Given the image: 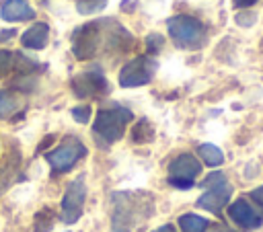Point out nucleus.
Instances as JSON below:
<instances>
[{"instance_id":"24","label":"nucleus","mask_w":263,"mask_h":232,"mask_svg":"<svg viewBox=\"0 0 263 232\" xmlns=\"http://www.w3.org/2000/svg\"><path fill=\"white\" fill-rule=\"evenodd\" d=\"M257 0H234V6L236 8H247V6H253Z\"/></svg>"},{"instance_id":"18","label":"nucleus","mask_w":263,"mask_h":232,"mask_svg":"<svg viewBox=\"0 0 263 232\" xmlns=\"http://www.w3.org/2000/svg\"><path fill=\"white\" fill-rule=\"evenodd\" d=\"M72 117L78 121V123H88V119H90V107H74L72 109Z\"/></svg>"},{"instance_id":"17","label":"nucleus","mask_w":263,"mask_h":232,"mask_svg":"<svg viewBox=\"0 0 263 232\" xmlns=\"http://www.w3.org/2000/svg\"><path fill=\"white\" fill-rule=\"evenodd\" d=\"M78 12L90 14V12H101L107 6V0H78Z\"/></svg>"},{"instance_id":"2","label":"nucleus","mask_w":263,"mask_h":232,"mask_svg":"<svg viewBox=\"0 0 263 232\" xmlns=\"http://www.w3.org/2000/svg\"><path fill=\"white\" fill-rule=\"evenodd\" d=\"M166 27H168V33L175 45L183 49H199L208 39L203 23L197 21L195 16H187V14L173 16L168 18Z\"/></svg>"},{"instance_id":"5","label":"nucleus","mask_w":263,"mask_h":232,"mask_svg":"<svg viewBox=\"0 0 263 232\" xmlns=\"http://www.w3.org/2000/svg\"><path fill=\"white\" fill-rule=\"evenodd\" d=\"M84 156H86L84 144L80 140H76V138H66L60 146H55L51 152L45 154V160L49 162L51 172L53 175H60V172L70 170Z\"/></svg>"},{"instance_id":"8","label":"nucleus","mask_w":263,"mask_h":232,"mask_svg":"<svg viewBox=\"0 0 263 232\" xmlns=\"http://www.w3.org/2000/svg\"><path fill=\"white\" fill-rule=\"evenodd\" d=\"M199 172H201L199 160H195L191 154H179L168 166V175H171L168 181L177 189H191Z\"/></svg>"},{"instance_id":"4","label":"nucleus","mask_w":263,"mask_h":232,"mask_svg":"<svg viewBox=\"0 0 263 232\" xmlns=\"http://www.w3.org/2000/svg\"><path fill=\"white\" fill-rule=\"evenodd\" d=\"M201 187L205 189V193L197 199V205L212 214H220L232 195V187L226 183V177L222 172H212L210 177H205Z\"/></svg>"},{"instance_id":"25","label":"nucleus","mask_w":263,"mask_h":232,"mask_svg":"<svg viewBox=\"0 0 263 232\" xmlns=\"http://www.w3.org/2000/svg\"><path fill=\"white\" fill-rule=\"evenodd\" d=\"M154 232H177V230H175V226H173V224H164V226L156 228Z\"/></svg>"},{"instance_id":"11","label":"nucleus","mask_w":263,"mask_h":232,"mask_svg":"<svg viewBox=\"0 0 263 232\" xmlns=\"http://www.w3.org/2000/svg\"><path fill=\"white\" fill-rule=\"evenodd\" d=\"M0 16L4 21L10 23H18V21H29L35 16V10L31 8V4L27 0H4L2 8H0Z\"/></svg>"},{"instance_id":"9","label":"nucleus","mask_w":263,"mask_h":232,"mask_svg":"<svg viewBox=\"0 0 263 232\" xmlns=\"http://www.w3.org/2000/svg\"><path fill=\"white\" fill-rule=\"evenodd\" d=\"M72 90L78 99H88V96L105 94L109 90V84H107V80L99 68H90V70L80 72L78 76L72 78Z\"/></svg>"},{"instance_id":"12","label":"nucleus","mask_w":263,"mask_h":232,"mask_svg":"<svg viewBox=\"0 0 263 232\" xmlns=\"http://www.w3.org/2000/svg\"><path fill=\"white\" fill-rule=\"evenodd\" d=\"M21 41L27 49H43L49 41V27L45 23H35L23 33Z\"/></svg>"},{"instance_id":"1","label":"nucleus","mask_w":263,"mask_h":232,"mask_svg":"<svg viewBox=\"0 0 263 232\" xmlns=\"http://www.w3.org/2000/svg\"><path fill=\"white\" fill-rule=\"evenodd\" d=\"M132 43V35L115 21H92L82 25L72 35V51L78 60H88L103 47L125 49Z\"/></svg>"},{"instance_id":"22","label":"nucleus","mask_w":263,"mask_h":232,"mask_svg":"<svg viewBox=\"0 0 263 232\" xmlns=\"http://www.w3.org/2000/svg\"><path fill=\"white\" fill-rule=\"evenodd\" d=\"M236 23H238V25H242V27H251V25L255 23V14H251V12L238 14V16H236Z\"/></svg>"},{"instance_id":"20","label":"nucleus","mask_w":263,"mask_h":232,"mask_svg":"<svg viewBox=\"0 0 263 232\" xmlns=\"http://www.w3.org/2000/svg\"><path fill=\"white\" fill-rule=\"evenodd\" d=\"M162 45H164V39H162L160 35H148V39H146V47H148V51H150V53L160 51V49H162Z\"/></svg>"},{"instance_id":"6","label":"nucleus","mask_w":263,"mask_h":232,"mask_svg":"<svg viewBox=\"0 0 263 232\" xmlns=\"http://www.w3.org/2000/svg\"><path fill=\"white\" fill-rule=\"evenodd\" d=\"M158 64L156 60H152L150 55H140V57H134L132 62H127L121 72H119V84L125 86V88H132V86H142V84H148L156 72Z\"/></svg>"},{"instance_id":"15","label":"nucleus","mask_w":263,"mask_h":232,"mask_svg":"<svg viewBox=\"0 0 263 232\" xmlns=\"http://www.w3.org/2000/svg\"><path fill=\"white\" fill-rule=\"evenodd\" d=\"M18 107H21V101L14 94H10L6 90H0V119L10 117L14 111H18Z\"/></svg>"},{"instance_id":"19","label":"nucleus","mask_w":263,"mask_h":232,"mask_svg":"<svg viewBox=\"0 0 263 232\" xmlns=\"http://www.w3.org/2000/svg\"><path fill=\"white\" fill-rule=\"evenodd\" d=\"M12 66H14V62H12V53H10V51L0 49V76H2V74H6Z\"/></svg>"},{"instance_id":"14","label":"nucleus","mask_w":263,"mask_h":232,"mask_svg":"<svg viewBox=\"0 0 263 232\" xmlns=\"http://www.w3.org/2000/svg\"><path fill=\"white\" fill-rule=\"evenodd\" d=\"M199 156L205 160L208 166H218V164L224 162L222 150H220L218 146H214V144H201V146H199Z\"/></svg>"},{"instance_id":"21","label":"nucleus","mask_w":263,"mask_h":232,"mask_svg":"<svg viewBox=\"0 0 263 232\" xmlns=\"http://www.w3.org/2000/svg\"><path fill=\"white\" fill-rule=\"evenodd\" d=\"M251 199H253V201H255V205H257V207L263 211V185L251 191Z\"/></svg>"},{"instance_id":"13","label":"nucleus","mask_w":263,"mask_h":232,"mask_svg":"<svg viewBox=\"0 0 263 232\" xmlns=\"http://www.w3.org/2000/svg\"><path fill=\"white\" fill-rule=\"evenodd\" d=\"M179 226L183 232H205V228L210 226V222L201 216L195 214H185L179 218Z\"/></svg>"},{"instance_id":"3","label":"nucleus","mask_w":263,"mask_h":232,"mask_svg":"<svg viewBox=\"0 0 263 232\" xmlns=\"http://www.w3.org/2000/svg\"><path fill=\"white\" fill-rule=\"evenodd\" d=\"M132 111L129 109H123V107H111V109H101L95 117V123H92V131L95 136L103 142V144H113L117 142L123 131H125V125L132 121Z\"/></svg>"},{"instance_id":"7","label":"nucleus","mask_w":263,"mask_h":232,"mask_svg":"<svg viewBox=\"0 0 263 232\" xmlns=\"http://www.w3.org/2000/svg\"><path fill=\"white\" fill-rule=\"evenodd\" d=\"M86 201V185L84 177H78L68 183L64 199H62V222L64 224H74L82 216V207Z\"/></svg>"},{"instance_id":"10","label":"nucleus","mask_w":263,"mask_h":232,"mask_svg":"<svg viewBox=\"0 0 263 232\" xmlns=\"http://www.w3.org/2000/svg\"><path fill=\"white\" fill-rule=\"evenodd\" d=\"M228 216L234 224L247 228V230H253V228H259L261 226V216L255 211V207H251L245 199H236L230 207H228Z\"/></svg>"},{"instance_id":"16","label":"nucleus","mask_w":263,"mask_h":232,"mask_svg":"<svg viewBox=\"0 0 263 232\" xmlns=\"http://www.w3.org/2000/svg\"><path fill=\"white\" fill-rule=\"evenodd\" d=\"M152 136H154V131H152V127H150V123H148L146 119H142V121L134 127V142L144 144V142H150Z\"/></svg>"},{"instance_id":"23","label":"nucleus","mask_w":263,"mask_h":232,"mask_svg":"<svg viewBox=\"0 0 263 232\" xmlns=\"http://www.w3.org/2000/svg\"><path fill=\"white\" fill-rule=\"evenodd\" d=\"M210 232H234V230L228 228L226 224H214V226L210 228Z\"/></svg>"}]
</instances>
